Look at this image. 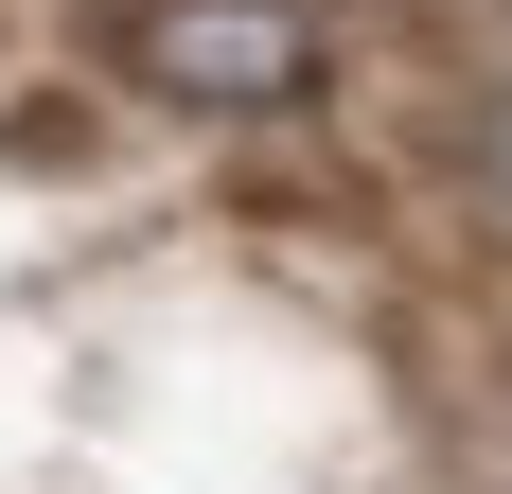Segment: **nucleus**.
Here are the masks:
<instances>
[{
	"instance_id": "f03ea898",
	"label": "nucleus",
	"mask_w": 512,
	"mask_h": 494,
	"mask_svg": "<svg viewBox=\"0 0 512 494\" xmlns=\"http://www.w3.org/2000/svg\"><path fill=\"white\" fill-rule=\"evenodd\" d=\"M460 195H477V212L512 230V71L477 89V124H460Z\"/></svg>"
},
{
	"instance_id": "f257e3e1",
	"label": "nucleus",
	"mask_w": 512,
	"mask_h": 494,
	"mask_svg": "<svg viewBox=\"0 0 512 494\" xmlns=\"http://www.w3.org/2000/svg\"><path fill=\"white\" fill-rule=\"evenodd\" d=\"M124 89L177 106V124H301L336 106L354 36H336V0H124Z\"/></svg>"
}]
</instances>
